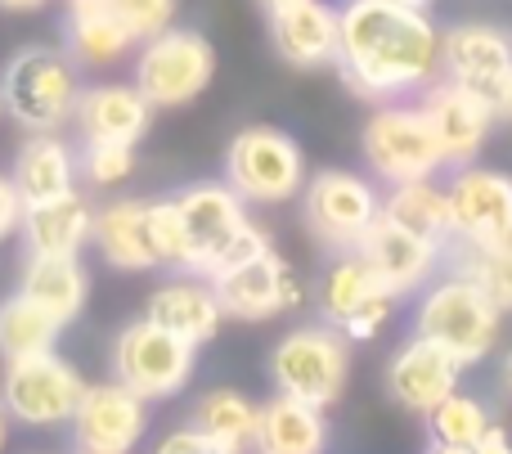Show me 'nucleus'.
<instances>
[{
    "mask_svg": "<svg viewBox=\"0 0 512 454\" xmlns=\"http://www.w3.org/2000/svg\"><path fill=\"white\" fill-rule=\"evenodd\" d=\"M144 320H153L158 329H167V333H176V338L203 347V342H212L216 333H221L225 311H221V297H216L212 279L185 270V275H176V279H167V284L153 288Z\"/></svg>",
    "mask_w": 512,
    "mask_h": 454,
    "instance_id": "aec40b11",
    "label": "nucleus"
},
{
    "mask_svg": "<svg viewBox=\"0 0 512 454\" xmlns=\"http://www.w3.org/2000/svg\"><path fill=\"white\" fill-rule=\"evenodd\" d=\"M90 243H95L99 257L117 270L162 266L158 239H153V203H144V198H113V203L95 207Z\"/></svg>",
    "mask_w": 512,
    "mask_h": 454,
    "instance_id": "4be33fe9",
    "label": "nucleus"
},
{
    "mask_svg": "<svg viewBox=\"0 0 512 454\" xmlns=\"http://www.w3.org/2000/svg\"><path fill=\"white\" fill-rule=\"evenodd\" d=\"M256 414H261V405L252 396H243L239 387H212V392H203L194 401V419L189 423L234 450H252Z\"/></svg>",
    "mask_w": 512,
    "mask_h": 454,
    "instance_id": "7c9ffc66",
    "label": "nucleus"
},
{
    "mask_svg": "<svg viewBox=\"0 0 512 454\" xmlns=\"http://www.w3.org/2000/svg\"><path fill=\"white\" fill-rule=\"evenodd\" d=\"M216 77V50L203 32L176 27L140 41L135 54V86L153 108H185L212 86Z\"/></svg>",
    "mask_w": 512,
    "mask_h": 454,
    "instance_id": "6e6552de",
    "label": "nucleus"
},
{
    "mask_svg": "<svg viewBox=\"0 0 512 454\" xmlns=\"http://www.w3.org/2000/svg\"><path fill=\"white\" fill-rule=\"evenodd\" d=\"M68 5H72V0H68Z\"/></svg>",
    "mask_w": 512,
    "mask_h": 454,
    "instance_id": "de8ad7c7",
    "label": "nucleus"
},
{
    "mask_svg": "<svg viewBox=\"0 0 512 454\" xmlns=\"http://www.w3.org/2000/svg\"><path fill=\"white\" fill-rule=\"evenodd\" d=\"M9 423H14V419H9V410L0 405V454H5V446H9Z\"/></svg>",
    "mask_w": 512,
    "mask_h": 454,
    "instance_id": "79ce46f5",
    "label": "nucleus"
},
{
    "mask_svg": "<svg viewBox=\"0 0 512 454\" xmlns=\"http://www.w3.org/2000/svg\"><path fill=\"white\" fill-rule=\"evenodd\" d=\"M472 454H512V441H508V432H504V428H499V423H495V428H490L486 437H481V446L472 450Z\"/></svg>",
    "mask_w": 512,
    "mask_h": 454,
    "instance_id": "ea45409f",
    "label": "nucleus"
},
{
    "mask_svg": "<svg viewBox=\"0 0 512 454\" xmlns=\"http://www.w3.org/2000/svg\"><path fill=\"white\" fill-rule=\"evenodd\" d=\"M153 454H243V450L225 446V441L207 437L203 428H194V423H185V428L167 432V437L158 441V450H153Z\"/></svg>",
    "mask_w": 512,
    "mask_h": 454,
    "instance_id": "4c0bfd02",
    "label": "nucleus"
},
{
    "mask_svg": "<svg viewBox=\"0 0 512 454\" xmlns=\"http://www.w3.org/2000/svg\"><path fill=\"white\" fill-rule=\"evenodd\" d=\"M328 419L319 405H306L297 396L274 392V401L261 405L252 432L256 454H328Z\"/></svg>",
    "mask_w": 512,
    "mask_h": 454,
    "instance_id": "b1692460",
    "label": "nucleus"
},
{
    "mask_svg": "<svg viewBox=\"0 0 512 454\" xmlns=\"http://www.w3.org/2000/svg\"><path fill=\"white\" fill-rule=\"evenodd\" d=\"M59 333H63V324L27 293H14L0 302V356L5 360L50 356Z\"/></svg>",
    "mask_w": 512,
    "mask_h": 454,
    "instance_id": "c756f323",
    "label": "nucleus"
},
{
    "mask_svg": "<svg viewBox=\"0 0 512 454\" xmlns=\"http://www.w3.org/2000/svg\"><path fill=\"white\" fill-rule=\"evenodd\" d=\"M270 378L274 392L328 410L342 401L346 378H351V342L333 324H301L274 342Z\"/></svg>",
    "mask_w": 512,
    "mask_h": 454,
    "instance_id": "39448f33",
    "label": "nucleus"
},
{
    "mask_svg": "<svg viewBox=\"0 0 512 454\" xmlns=\"http://www.w3.org/2000/svg\"><path fill=\"white\" fill-rule=\"evenodd\" d=\"M225 185L243 203H292L306 185V153L279 126H243L225 149Z\"/></svg>",
    "mask_w": 512,
    "mask_h": 454,
    "instance_id": "423d86ee",
    "label": "nucleus"
},
{
    "mask_svg": "<svg viewBox=\"0 0 512 454\" xmlns=\"http://www.w3.org/2000/svg\"><path fill=\"white\" fill-rule=\"evenodd\" d=\"M445 194H450V221H454L450 248H504V243H512L508 171L463 162V167H450Z\"/></svg>",
    "mask_w": 512,
    "mask_h": 454,
    "instance_id": "f8f14e48",
    "label": "nucleus"
},
{
    "mask_svg": "<svg viewBox=\"0 0 512 454\" xmlns=\"http://www.w3.org/2000/svg\"><path fill=\"white\" fill-rule=\"evenodd\" d=\"M360 149H364L373 180H382V185H405V180L441 176L445 171L432 122L409 99H391V104L373 108V117L360 131Z\"/></svg>",
    "mask_w": 512,
    "mask_h": 454,
    "instance_id": "0eeeda50",
    "label": "nucleus"
},
{
    "mask_svg": "<svg viewBox=\"0 0 512 454\" xmlns=\"http://www.w3.org/2000/svg\"><path fill=\"white\" fill-rule=\"evenodd\" d=\"M499 324H504V311L454 266H445L418 293V306H414L418 338L441 342L463 365H481L499 347Z\"/></svg>",
    "mask_w": 512,
    "mask_h": 454,
    "instance_id": "7ed1b4c3",
    "label": "nucleus"
},
{
    "mask_svg": "<svg viewBox=\"0 0 512 454\" xmlns=\"http://www.w3.org/2000/svg\"><path fill=\"white\" fill-rule=\"evenodd\" d=\"M149 432V401L135 396L126 383H86L77 414H72V441L81 454H131Z\"/></svg>",
    "mask_w": 512,
    "mask_h": 454,
    "instance_id": "dca6fc26",
    "label": "nucleus"
},
{
    "mask_svg": "<svg viewBox=\"0 0 512 454\" xmlns=\"http://www.w3.org/2000/svg\"><path fill=\"white\" fill-rule=\"evenodd\" d=\"M23 207L27 203H23V194L14 189V180L0 176V239L18 230V221H23Z\"/></svg>",
    "mask_w": 512,
    "mask_h": 454,
    "instance_id": "58836bf2",
    "label": "nucleus"
},
{
    "mask_svg": "<svg viewBox=\"0 0 512 454\" xmlns=\"http://www.w3.org/2000/svg\"><path fill=\"white\" fill-rule=\"evenodd\" d=\"M81 81L68 50L54 45H27L0 68V108L23 131H63L72 122Z\"/></svg>",
    "mask_w": 512,
    "mask_h": 454,
    "instance_id": "20e7f679",
    "label": "nucleus"
},
{
    "mask_svg": "<svg viewBox=\"0 0 512 454\" xmlns=\"http://www.w3.org/2000/svg\"><path fill=\"white\" fill-rule=\"evenodd\" d=\"M77 171L95 189H117L135 176V144H113V140H90L77 153Z\"/></svg>",
    "mask_w": 512,
    "mask_h": 454,
    "instance_id": "72a5a7b5",
    "label": "nucleus"
},
{
    "mask_svg": "<svg viewBox=\"0 0 512 454\" xmlns=\"http://www.w3.org/2000/svg\"><path fill=\"white\" fill-rule=\"evenodd\" d=\"M212 288H216V297H221V311L243 324H265V320H274V315H288L306 302L301 275L274 248L221 270V275L212 279Z\"/></svg>",
    "mask_w": 512,
    "mask_h": 454,
    "instance_id": "ddd939ff",
    "label": "nucleus"
},
{
    "mask_svg": "<svg viewBox=\"0 0 512 454\" xmlns=\"http://www.w3.org/2000/svg\"><path fill=\"white\" fill-rule=\"evenodd\" d=\"M32 302H41L54 320L68 329L81 311H86V297H90V275L77 257H32L23 270V288Z\"/></svg>",
    "mask_w": 512,
    "mask_h": 454,
    "instance_id": "cd10ccee",
    "label": "nucleus"
},
{
    "mask_svg": "<svg viewBox=\"0 0 512 454\" xmlns=\"http://www.w3.org/2000/svg\"><path fill=\"white\" fill-rule=\"evenodd\" d=\"M360 257L369 261L373 279L396 297H418L445 270L441 243L423 239V234H409L405 225L387 221V216H378L369 225V234L360 239Z\"/></svg>",
    "mask_w": 512,
    "mask_h": 454,
    "instance_id": "f3484780",
    "label": "nucleus"
},
{
    "mask_svg": "<svg viewBox=\"0 0 512 454\" xmlns=\"http://www.w3.org/2000/svg\"><path fill=\"white\" fill-rule=\"evenodd\" d=\"M135 36L108 0H72L68 5V59L77 68H113L135 50Z\"/></svg>",
    "mask_w": 512,
    "mask_h": 454,
    "instance_id": "393cba45",
    "label": "nucleus"
},
{
    "mask_svg": "<svg viewBox=\"0 0 512 454\" xmlns=\"http://www.w3.org/2000/svg\"><path fill=\"white\" fill-rule=\"evenodd\" d=\"M427 428H432V441L477 450L481 437L495 428V419H490V405L481 401V396H468L459 387V392H450L432 414H427Z\"/></svg>",
    "mask_w": 512,
    "mask_h": 454,
    "instance_id": "2f4dec72",
    "label": "nucleus"
},
{
    "mask_svg": "<svg viewBox=\"0 0 512 454\" xmlns=\"http://www.w3.org/2000/svg\"><path fill=\"white\" fill-rule=\"evenodd\" d=\"M194 360V342L158 329L153 320L126 324L113 342V378L144 401H171L176 392H185V383L194 378Z\"/></svg>",
    "mask_w": 512,
    "mask_h": 454,
    "instance_id": "9d476101",
    "label": "nucleus"
},
{
    "mask_svg": "<svg viewBox=\"0 0 512 454\" xmlns=\"http://www.w3.org/2000/svg\"><path fill=\"white\" fill-rule=\"evenodd\" d=\"M81 396H86V378L54 351L32 360H9L5 383H0V405L23 428H63L72 423Z\"/></svg>",
    "mask_w": 512,
    "mask_h": 454,
    "instance_id": "9b49d317",
    "label": "nucleus"
},
{
    "mask_svg": "<svg viewBox=\"0 0 512 454\" xmlns=\"http://www.w3.org/2000/svg\"><path fill=\"white\" fill-rule=\"evenodd\" d=\"M18 230H23L27 257H81V248L90 243V230H95V207L86 203L81 189H68L59 198L23 207Z\"/></svg>",
    "mask_w": 512,
    "mask_h": 454,
    "instance_id": "5701e85b",
    "label": "nucleus"
},
{
    "mask_svg": "<svg viewBox=\"0 0 512 454\" xmlns=\"http://www.w3.org/2000/svg\"><path fill=\"white\" fill-rule=\"evenodd\" d=\"M445 266L468 275L504 315H512V243L504 248H450Z\"/></svg>",
    "mask_w": 512,
    "mask_h": 454,
    "instance_id": "473e14b6",
    "label": "nucleus"
},
{
    "mask_svg": "<svg viewBox=\"0 0 512 454\" xmlns=\"http://www.w3.org/2000/svg\"><path fill=\"white\" fill-rule=\"evenodd\" d=\"M495 378H499V392H504L508 401H512V347L504 351V356H499V369H495Z\"/></svg>",
    "mask_w": 512,
    "mask_h": 454,
    "instance_id": "a19ab883",
    "label": "nucleus"
},
{
    "mask_svg": "<svg viewBox=\"0 0 512 454\" xmlns=\"http://www.w3.org/2000/svg\"><path fill=\"white\" fill-rule=\"evenodd\" d=\"M382 216L396 225H405L409 234H423V239L441 243L450 252L454 243V221H450V194L436 176L423 180H405V185H387L382 194Z\"/></svg>",
    "mask_w": 512,
    "mask_h": 454,
    "instance_id": "bb28decb",
    "label": "nucleus"
},
{
    "mask_svg": "<svg viewBox=\"0 0 512 454\" xmlns=\"http://www.w3.org/2000/svg\"><path fill=\"white\" fill-rule=\"evenodd\" d=\"M153 122V104L140 95L135 81H99L77 95L72 108V126H77L81 144L90 140H113V144H140Z\"/></svg>",
    "mask_w": 512,
    "mask_h": 454,
    "instance_id": "6ab92c4d",
    "label": "nucleus"
},
{
    "mask_svg": "<svg viewBox=\"0 0 512 454\" xmlns=\"http://www.w3.org/2000/svg\"><path fill=\"white\" fill-rule=\"evenodd\" d=\"M77 149L68 140H59V131H36L32 140L18 149L14 158V189L23 194V203H45V198H59L68 189H77Z\"/></svg>",
    "mask_w": 512,
    "mask_h": 454,
    "instance_id": "a878e982",
    "label": "nucleus"
},
{
    "mask_svg": "<svg viewBox=\"0 0 512 454\" xmlns=\"http://www.w3.org/2000/svg\"><path fill=\"white\" fill-rule=\"evenodd\" d=\"M301 212H306L310 234L324 248L351 252V248H360L369 225L382 216V194L360 171L324 167L315 176H306V185H301Z\"/></svg>",
    "mask_w": 512,
    "mask_h": 454,
    "instance_id": "1a4fd4ad",
    "label": "nucleus"
},
{
    "mask_svg": "<svg viewBox=\"0 0 512 454\" xmlns=\"http://www.w3.org/2000/svg\"><path fill=\"white\" fill-rule=\"evenodd\" d=\"M153 239H158V257L162 266L185 270V230H180V216L171 198H158L153 203Z\"/></svg>",
    "mask_w": 512,
    "mask_h": 454,
    "instance_id": "e433bc0d",
    "label": "nucleus"
},
{
    "mask_svg": "<svg viewBox=\"0 0 512 454\" xmlns=\"http://www.w3.org/2000/svg\"><path fill=\"white\" fill-rule=\"evenodd\" d=\"M171 203H176L180 230H185V270L194 275L216 279L221 270L270 248V234L252 225L248 203L225 180H198V185L180 189Z\"/></svg>",
    "mask_w": 512,
    "mask_h": 454,
    "instance_id": "f03ea898",
    "label": "nucleus"
},
{
    "mask_svg": "<svg viewBox=\"0 0 512 454\" xmlns=\"http://www.w3.org/2000/svg\"><path fill=\"white\" fill-rule=\"evenodd\" d=\"M337 72L369 104L414 99L441 77V27L396 0L337 5Z\"/></svg>",
    "mask_w": 512,
    "mask_h": 454,
    "instance_id": "f257e3e1",
    "label": "nucleus"
},
{
    "mask_svg": "<svg viewBox=\"0 0 512 454\" xmlns=\"http://www.w3.org/2000/svg\"><path fill=\"white\" fill-rule=\"evenodd\" d=\"M378 288L382 284L373 279V270H369V261L360 257V248L333 252V261L324 266V275H319V284H315V306H319V315H324V324L342 329Z\"/></svg>",
    "mask_w": 512,
    "mask_h": 454,
    "instance_id": "c85d7f7f",
    "label": "nucleus"
},
{
    "mask_svg": "<svg viewBox=\"0 0 512 454\" xmlns=\"http://www.w3.org/2000/svg\"><path fill=\"white\" fill-rule=\"evenodd\" d=\"M256 5H261L265 14H270V9H283V5H292V0H256Z\"/></svg>",
    "mask_w": 512,
    "mask_h": 454,
    "instance_id": "a18cd8bd",
    "label": "nucleus"
},
{
    "mask_svg": "<svg viewBox=\"0 0 512 454\" xmlns=\"http://www.w3.org/2000/svg\"><path fill=\"white\" fill-rule=\"evenodd\" d=\"M270 45L292 68H328L337 63V5L328 0H292L270 9Z\"/></svg>",
    "mask_w": 512,
    "mask_h": 454,
    "instance_id": "412c9836",
    "label": "nucleus"
},
{
    "mask_svg": "<svg viewBox=\"0 0 512 454\" xmlns=\"http://www.w3.org/2000/svg\"><path fill=\"white\" fill-rule=\"evenodd\" d=\"M441 77L477 90L481 99L499 108L512 81V32L495 23H477V18L441 27Z\"/></svg>",
    "mask_w": 512,
    "mask_h": 454,
    "instance_id": "4468645a",
    "label": "nucleus"
},
{
    "mask_svg": "<svg viewBox=\"0 0 512 454\" xmlns=\"http://www.w3.org/2000/svg\"><path fill=\"white\" fill-rule=\"evenodd\" d=\"M45 5V0H0V9H36Z\"/></svg>",
    "mask_w": 512,
    "mask_h": 454,
    "instance_id": "37998d69",
    "label": "nucleus"
},
{
    "mask_svg": "<svg viewBox=\"0 0 512 454\" xmlns=\"http://www.w3.org/2000/svg\"><path fill=\"white\" fill-rule=\"evenodd\" d=\"M499 117H508V122H512V81H508L504 99H499Z\"/></svg>",
    "mask_w": 512,
    "mask_h": 454,
    "instance_id": "c03bdc74",
    "label": "nucleus"
},
{
    "mask_svg": "<svg viewBox=\"0 0 512 454\" xmlns=\"http://www.w3.org/2000/svg\"><path fill=\"white\" fill-rule=\"evenodd\" d=\"M396 306H400V297H396V293H387V288H378V293H373L369 302H364L360 311H355L337 333H342L346 342H369V338H378V333L391 324Z\"/></svg>",
    "mask_w": 512,
    "mask_h": 454,
    "instance_id": "c9c22d12",
    "label": "nucleus"
},
{
    "mask_svg": "<svg viewBox=\"0 0 512 454\" xmlns=\"http://www.w3.org/2000/svg\"><path fill=\"white\" fill-rule=\"evenodd\" d=\"M463 374H468V365H463L454 351H445L441 342L418 338L414 333L387 365V396L400 405V410L423 414L427 419L445 396L459 392Z\"/></svg>",
    "mask_w": 512,
    "mask_h": 454,
    "instance_id": "a211bd4d",
    "label": "nucleus"
},
{
    "mask_svg": "<svg viewBox=\"0 0 512 454\" xmlns=\"http://www.w3.org/2000/svg\"><path fill=\"white\" fill-rule=\"evenodd\" d=\"M396 5H409V9H432V0H396Z\"/></svg>",
    "mask_w": 512,
    "mask_h": 454,
    "instance_id": "49530a36",
    "label": "nucleus"
},
{
    "mask_svg": "<svg viewBox=\"0 0 512 454\" xmlns=\"http://www.w3.org/2000/svg\"><path fill=\"white\" fill-rule=\"evenodd\" d=\"M418 108L432 122V135L441 144L445 167H463V162H477L481 144L495 131L499 108L490 99H481L477 90L459 86L450 77H436L427 90H418Z\"/></svg>",
    "mask_w": 512,
    "mask_h": 454,
    "instance_id": "2eb2a0df",
    "label": "nucleus"
},
{
    "mask_svg": "<svg viewBox=\"0 0 512 454\" xmlns=\"http://www.w3.org/2000/svg\"><path fill=\"white\" fill-rule=\"evenodd\" d=\"M108 9L131 27L135 41H149L176 23V0H108Z\"/></svg>",
    "mask_w": 512,
    "mask_h": 454,
    "instance_id": "f704fd0d",
    "label": "nucleus"
}]
</instances>
